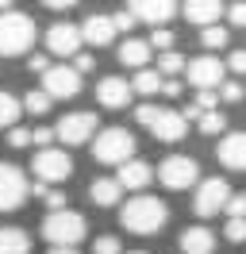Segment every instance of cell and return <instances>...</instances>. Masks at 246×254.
I'll list each match as a JSON object with an SVG mask.
<instances>
[{
	"instance_id": "cell-1",
	"label": "cell",
	"mask_w": 246,
	"mask_h": 254,
	"mask_svg": "<svg viewBox=\"0 0 246 254\" xmlns=\"http://www.w3.org/2000/svg\"><path fill=\"white\" fill-rule=\"evenodd\" d=\"M35 47V19L15 8H0V58H19Z\"/></svg>"
},
{
	"instance_id": "cell-2",
	"label": "cell",
	"mask_w": 246,
	"mask_h": 254,
	"mask_svg": "<svg viewBox=\"0 0 246 254\" xmlns=\"http://www.w3.org/2000/svg\"><path fill=\"white\" fill-rule=\"evenodd\" d=\"M123 227L131 231V235H154V231H162V223H166V204L158 200V196H135V200H127L120 212Z\"/></svg>"
},
{
	"instance_id": "cell-3",
	"label": "cell",
	"mask_w": 246,
	"mask_h": 254,
	"mask_svg": "<svg viewBox=\"0 0 246 254\" xmlns=\"http://www.w3.org/2000/svg\"><path fill=\"white\" fill-rule=\"evenodd\" d=\"M92 154H96V162H104V166H127V162L135 158V139H131L127 127L96 131V139H92Z\"/></svg>"
},
{
	"instance_id": "cell-4",
	"label": "cell",
	"mask_w": 246,
	"mask_h": 254,
	"mask_svg": "<svg viewBox=\"0 0 246 254\" xmlns=\"http://www.w3.org/2000/svg\"><path fill=\"white\" fill-rule=\"evenodd\" d=\"M85 231H89V223H85V216H77V212H50L43 220V235L46 243H54V247H77L81 239H85Z\"/></svg>"
},
{
	"instance_id": "cell-5",
	"label": "cell",
	"mask_w": 246,
	"mask_h": 254,
	"mask_svg": "<svg viewBox=\"0 0 246 254\" xmlns=\"http://www.w3.org/2000/svg\"><path fill=\"white\" fill-rule=\"evenodd\" d=\"M231 204V189L223 177H208V181H200L196 196H192V212H196L200 220H208V216H215V212H223V208Z\"/></svg>"
},
{
	"instance_id": "cell-6",
	"label": "cell",
	"mask_w": 246,
	"mask_h": 254,
	"mask_svg": "<svg viewBox=\"0 0 246 254\" xmlns=\"http://www.w3.org/2000/svg\"><path fill=\"white\" fill-rule=\"evenodd\" d=\"M27 196H31L27 177L19 174L15 166L0 162V212H15L19 204H27Z\"/></svg>"
},
{
	"instance_id": "cell-7",
	"label": "cell",
	"mask_w": 246,
	"mask_h": 254,
	"mask_svg": "<svg viewBox=\"0 0 246 254\" xmlns=\"http://www.w3.org/2000/svg\"><path fill=\"white\" fill-rule=\"evenodd\" d=\"M31 170H35V177H39L43 185H50V189H54L58 181H65V177H69L73 162H69V154H65V150H54V146H50V150H39V154H35Z\"/></svg>"
},
{
	"instance_id": "cell-8",
	"label": "cell",
	"mask_w": 246,
	"mask_h": 254,
	"mask_svg": "<svg viewBox=\"0 0 246 254\" xmlns=\"http://www.w3.org/2000/svg\"><path fill=\"white\" fill-rule=\"evenodd\" d=\"M158 177H162L166 189H188V185H196L200 166L188 158V154H169V158L158 166Z\"/></svg>"
},
{
	"instance_id": "cell-9",
	"label": "cell",
	"mask_w": 246,
	"mask_h": 254,
	"mask_svg": "<svg viewBox=\"0 0 246 254\" xmlns=\"http://www.w3.org/2000/svg\"><path fill=\"white\" fill-rule=\"evenodd\" d=\"M54 135H58L65 146H81L96 139V116L92 112H69V116H62V124L54 127Z\"/></svg>"
},
{
	"instance_id": "cell-10",
	"label": "cell",
	"mask_w": 246,
	"mask_h": 254,
	"mask_svg": "<svg viewBox=\"0 0 246 254\" xmlns=\"http://www.w3.org/2000/svg\"><path fill=\"white\" fill-rule=\"evenodd\" d=\"M43 93L50 100H69V96L81 93V73L73 65H50L43 73Z\"/></svg>"
},
{
	"instance_id": "cell-11",
	"label": "cell",
	"mask_w": 246,
	"mask_h": 254,
	"mask_svg": "<svg viewBox=\"0 0 246 254\" xmlns=\"http://www.w3.org/2000/svg\"><path fill=\"white\" fill-rule=\"evenodd\" d=\"M184 73H188V85H196V93H212L215 85L223 81L227 65L219 62V58H212V54H204V58H192Z\"/></svg>"
},
{
	"instance_id": "cell-12",
	"label": "cell",
	"mask_w": 246,
	"mask_h": 254,
	"mask_svg": "<svg viewBox=\"0 0 246 254\" xmlns=\"http://www.w3.org/2000/svg\"><path fill=\"white\" fill-rule=\"evenodd\" d=\"M81 31H77L73 23H54L50 31H46V50L50 54H58V58H69V54H77L81 50Z\"/></svg>"
},
{
	"instance_id": "cell-13",
	"label": "cell",
	"mask_w": 246,
	"mask_h": 254,
	"mask_svg": "<svg viewBox=\"0 0 246 254\" xmlns=\"http://www.w3.org/2000/svg\"><path fill=\"white\" fill-rule=\"evenodd\" d=\"M131 85L123 77H100V85H96V100L104 104V108H112V112H120V108H127L131 104Z\"/></svg>"
},
{
	"instance_id": "cell-14",
	"label": "cell",
	"mask_w": 246,
	"mask_h": 254,
	"mask_svg": "<svg viewBox=\"0 0 246 254\" xmlns=\"http://www.w3.org/2000/svg\"><path fill=\"white\" fill-rule=\"evenodd\" d=\"M154 139L158 143H181L184 139V131H188V120H184V112H169V108H162V116L154 120Z\"/></svg>"
},
{
	"instance_id": "cell-15",
	"label": "cell",
	"mask_w": 246,
	"mask_h": 254,
	"mask_svg": "<svg viewBox=\"0 0 246 254\" xmlns=\"http://www.w3.org/2000/svg\"><path fill=\"white\" fill-rule=\"evenodd\" d=\"M127 12H131L135 19L154 23V27H166L169 19L177 16V4H169V0H138V4H131Z\"/></svg>"
},
{
	"instance_id": "cell-16",
	"label": "cell",
	"mask_w": 246,
	"mask_h": 254,
	"mask_svg": "<svg viewBox=\"0 0 246 254\" xmlns=\"http://www.w3.org/2000/svg\"><path fill=\"white\" fill-rule=\"evenodd\" d=\"M219 162L235 174H246V131H231L219 143Z\"/></svg>"
},
{
	"instance_id": "cell-17",
	"label": "cell",
	"mask_w": 246,
	"mask_h": 254,
	"mask_svg": "<svg viewBox=\"0 0 246 254\" xmlns=\"http://www.w3.org/2000/svg\"><path fill=\"white\" fill-rule=\"evenodd\" d=\"M181 12L196 27H215V19L223 16V4H215V0H188V4H181Z\"/></svg>"
},
{
	"instance_id": "cell-18",
	"label": "cell",
	"mask_w": 246,
	"mask_h": 254,
	"mask_svg": "<svg viewBox=\"0 0 246 254\" xmlns=\"http://www.w3.org/2000/svg\"><path fill=\"white\" fill-rule=\"evenodd\" d=\"M116 181H120L123 189H135V192H138V189H146V185L154 181V166H150V162H142V158H131V162L120 170V177H116Z\"/></svg>"
},
{
	"instance_id": "cell-19",
	"label": "cell",
	"mask_w": 246,
	"mask_h": 254,
	"mask_svg": "<svg viewBox=\"0 0 246 254\" xmlns=\"http://www.w3.org/2000/svg\"><path fill=\"white\" fill-rule=\"evenodd\" d=\"M81 39L92 43V47H108V43L116 39V23H112V16H89V19H85V27H81Z\"/></svg>"
},
{
	"instance_id": "cell-20",
	"label": "cell",
	"mask_w": 246,
	"mask_h": 254,
	"mask_svg": "<svg viewBox=\"0 0 246 254\" xmlns=\"http://www.w3.org/2000/svg\"><path fill=\"white\" fill-rule=\"evenodd\" d=\"M181 247H184V254H212L215 235L208 227H188V231H181Z\"/></svg>"
},
{
	"instance_id": "cell-21",
	"label": "cell",
	"mask_w": 246,
	"mask_h": 254,
	"mask_svg": "<svg viewBox=\"0 0 246 254\" xmlns=\"http://www.w3.org/2000/svg\"><path fill=\"white\" fill-rule=\"evenodd\" d=\"M0 254H31V235L23 227H0Z\"/></svg>"
},
{
	"instance_id": "cell-22",
	"label": "cell",
	"mask_w": 246,
	"mask_h": 254,
	"mask_svg": "<svg viewBox=\"0 0 246 254\" xmlns=\"http://www.w3.org/2000/svg\"><path fill=\"white\" fill-rule=\"evenodd\" d=\"M92 204H100V208H112V204H120V196H123V185L120 181H108V177H100V181H92Z\"/></svg>"
},
{
	"instance_id": "cell-23",
	"label": "cell",
	"mask_w": 246,
	"mask_h": 254,
	"mask_svg": "<svg viewBox=\"0 0 246 254\" xmlns=\"http://www.w3.org/2000/svg\"><path fill=\"white\" fill-rule=\"evenodd\" d=\"M120 62L146 69V62H150V43H142V39H127V43L120 47Z\"/></svg>"
},
{
	"instance_id": "cell-24",
	"label": "cell",
	"mask_w": 246,
	"mask_h": 254,
	"mask_svg": "<svg viewBox=\"0 0 246 254\" xmlns=\"http://www.w3.org/2000/svg\"><path fill=\"white\" fill-rule=\"evenodd\" d=\"M162 85H166V81H162V73H158V69H138L135 81H131V89H135V93H142V96L162 93Z\"/></svg>"
},
{
	"instance_id": "cell-25",
	"label": "cell",
	"mask_w": 246,
	"mask_h": 254,
	"mask_svg": "<svg viewBox=\"0 0 246 254\" xmlns=\"http://www.w3.org/2000/svg\"><path fill=\"white\" fill-rule=\"evenodd\" d=\"M19 120V100L12 93H0V127H12Z\"/></svg>"
},
{
	"instance_id": "cell-26",
	"label": "cell",
	"mask_w": 246,
	"mask_h": 254,
	"mask_svg": "<svg viewBox=\"0 0 246 254\" xmlns=\"http://www.w3.org/2000/svg\"><path fill=\"white\" fill-rule=\"evenodd\" d=\"M196 124H200V135H219L227 127V120H223V112H204Z\"/></svg>"
},
{
	"instance_id": "cell-27",
	"label": "cell",
	"mask_w": 246,
	"mask_h": 254,
	"mask_svg": "<svg viewBox=\"0 0 246 254\" xmlns=\"http://www.w3.org/2000/svg\"><path fill=\"white\" fill-rule=\"evenodd\" d=\"M39 196L46 200L50 212H65V192L62 189H50V185H39Z\"/></svg>"
},
{
	"instance_id": "cell-28",
	"label": "cell",
	"mask_w": 246,
	"mask_h": 254,
	"mask_svg": "<svg viewBox=\"0 0 246 254\" xmlns=\"http://www.w3.org/2000/svg\"><path fill=\"white\" fill-rule=\"evenodd\" d=\"M184 69H188V62H184L177 50H173V54H162V65H158V73H169V77H173V73H184Z\"/></svg>"
},
{
	"instance_id": "cell-29",
	"label": "cell",
	"mask_w": 246,
	"mask_h": 254,
	"mask_svg": "<svg viewBox=\"0 0 246 254\" xmlns=\"http://www.w3.org/2000/svg\"><path fill=\"white\" fill-rule=\"evenodd\" d=\"M150 47H162L166 54H173V47H177V35L169 31V27H158V31L150 35Z\"/></svg>"
},
{
	"instance_id": "cell-30",
	"label": "cell",
	"mask_w": 246,
	"mask_h": 254,
	"mask_svg": "<svg viewBox=\"0 0 246 254\" xmlns=\"http://www.w3.org/2000/svg\"><path fill=\"white\" fill-rule=\"evenodd\" d=\"M23 108L35 112V116H43L46 108H50V96L43 93V89H35V93H27V100H23Z\"/></svg>"
},
{
	"instance_id": "cell-31",
	"label": "cell",
	"mask_w": 246,
	"mask_h": 254,
	"mask_svg": "<svg viewBox=\"0 0 246 254\" xmlns=\"http://www.w3.org/2000/svg\"><path fill=\"white\" fill-rule=\"evenodd\" d=\"M200 43H204V47H227V31H223V27H219V23H215V27H204V35H200Z\"/></svg>"
},
{
	"instance_id": "cell-32",
	"label": "cell",
	"mask_w": 246,
	"mask_h": 254,
	"mask_svg": "<svg viewBox=\"0 0 246 254\" xmlns=\"http://www.w3.org/2000/svg\"><path fill=\"white\" fill-rule=\"evenodd\" d=\"M8 146H12V150L31 146V131H27V127H12V131H8Z\"/></svg>"
},
{
	"instance_id": "cell-33",
	"label": "cell",
	"mask_w": 246,
	"mask_h": 254,
	"mask_svg": "<svg viewBox=\"0 0 246 254\" xmlns=\"http://www.w3.org/2000/svg\"><path fill=\"white\" fill-rule=\"evenodd\" d=\"M92 251H96V254H120V239H116V235H100Z\"/></svg>"
},
{
	"instance_id": "cell-34",
	"label": "cell",
	"mask_w": 246,
	"mask_h": 254,
	"mask_svg": "<svg viewBox=\"0 0 246 254\" xmlns=\"http://www.w3.org/2000/svg\"><path fill=\"white\" fill-rule=\"evenodd\" d=\"M135 116H138V124H142V127H154V120L162 116V108H154V104H142V108H135Z\"/></svg>"
},
{
	"instance_id": "cell-35",
	"label": "cell",
	"mask_w": 246,
	"mask_h": 254,
	"mask_svg": "<svg viewBox=\"0 0 246 254\" xmlns=\"http://www.w3.org/2000/svg\"><path fill=\"white\" fill-rule=\"evenodd\" d=\"M227 239L231 243H246V220H227Z\"/></svg>"
},
{
	"instance_id": "cell-36",
	"label": "cell",
	"mask_w": 246,
	"mask_h": 254,
	"mask_svg": "<svg viewBox=\"0 0 246 254\" xmlns=\"http://www.w3.org/2000/svg\"><path fill=\"white\" fill-rule=\"evenodd\" d=\"M231 220H246V192H239V196H231Z\"/></svg>"
},
{
	"instance_id": "cell-37",
	"label": "cell",
	"mask_w": 246,
	"mask_h": 254,
	"mask_svg": "<svg viewBox=\"0 0 246 254\" xmlns=\"http://www.w3.org/2000/svg\"><path fill=\"white\" fill-rule=\"evenodd\" d=\"M50 139H58L54 127H39V131H31V143H43V150H50Z\"/></svg>"
},
{
	"instance_id": "cell-38",
	"label": "cell",
	"mask_w": 246,
	"mask_h": 254,
	"mask_svg": "<svg viewBox=\"0 0 246 254\" xmlns=\"http://www.w3.org/2000/svg\"><path fill=\"white\" fill-rule=\"evenodd\" d=\"M223 100H227V104H239V100H243V85H239V81H227V85H223Z\"/></svg>"
},
{
	"instance_id": "cell-39",
	"label": "cell",
	"mask_w": 246,
	"mask_h": 254,
	"mask_svg": "<svg viewBox=\"0 0 246 254\" xmlns=\"http://www.w3.org/2000/svg\"><path fill=\"white\" fill-rule=\"evenodd\" d=\"M112 23H116V31H131V27H135V16H131V12H116Z\"/></svg>"
},
{
	"instance_id": "cell-40",
	"label": "cell",
	"mask_w": 246,
	"mask_h": 254,
	"mask_svg": "<svg viewBox=\"0 0 246 254\" xmlns=\"http://www.w3.org/2000/svg\"><path fill=\"white\" fill-rule=\"evenodd\" d=\"M227 65H231V73H246V50H235Z\"/></svg>"
},
{
	"instance_id": "cell-41",
	"label": "cell",
	"mask_w": 246,
	"mask_h": 254,
	"mask_svg": "<svg viewBox=\"0 0 246 254\" xmlns=\"http://www.w3.org/2000/svg\"><path fill=\"white\" fill-rule=\"evenodd\" d=\"M231 23H235V27H246V4H231Z\"/></svg>"
},
{
	"instance_id": "cell-42",
	"label": "cell",
	"mask_w": 246,
	"mask_h": 254,
	"mask_svg": "<svg viewBox=\"0 0 246 254\" xmlns=\"http://www.w3.org/2000/svg\"><path fill=\"white\" fill-rule=\"evenodd\" d=\"M92 65H96V58H92V54H77V65H73V69H77V73H89Z\"/></svg>"
},
{
	"instance_id": "cell-43",
	"label": "cell",
	"mask_w": 246,
	"mask_h": 254,
	"mask_svg": "<svg viewBox=\"0 0 246 254\" xmlns=\"http://www.w3.org/2000/svg\"><path fill=\"white\" fill-rule=\"evenodd\" d=\"M31 69H35V73H46L50 65H46V58H43V54H35V58H31Z\"/></svg>"
},
{
	"instance_id": "cell-44",
	"label": "cell",
	"mask_w": 246,
	"mask_h": 254,
	"mask_svg": "<svg viewBox=\"0 0 246 254\" xmlns=\"http://www.w3.org/2000/svg\"><path fill=\"white\" fill-rule=\"evenodd\" d=\"M162 93H166V96H181V81H166Z\"/></svg>"
},
{
	"instance_id": "cell-45",
	"label": "cell",
	"mask_w": 246,
	"mask_h": 254,
	"mask_svg": "<svg viewBox=\"0 0 246 254\" xmlns=\"http://www.w3.org/2000/svg\"><path fill=\"white\" fill-rule=\"evenodd\" d=\"M46 254H81L77 247H54V251H46Z\"/></svg>"
},
{
	"instance_id": "cell-46",
	"label": "cell",
	"mask_w": 246,
	"mask_h": 254,
	"mask_svg": "<svg viewBox=\"0 0 246 254\" xmlns=\"http://www.w3.org/2000/svg\"><path fill=\"white\" fill-rule=\"evenodd\" d=\"M131 254H146V251H131Z\"/></svg>"
}]
</instances>
